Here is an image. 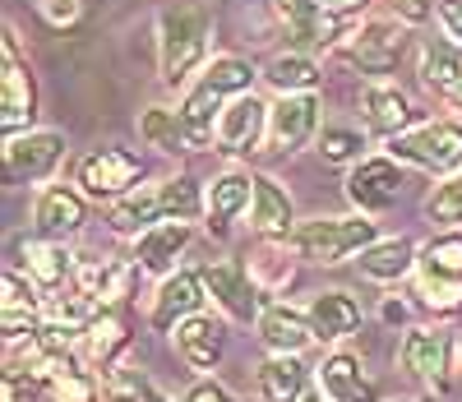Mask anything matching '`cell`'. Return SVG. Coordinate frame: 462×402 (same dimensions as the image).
I'll list each match as a JSON object with an SVG mask.
<instances>
[{
  "mask_svg": "<svg viewBox=\"0 0 462 402\" xmlns=\"http://www.w3.org/2000/svg\"><path fill=\"white\" fill-rule=\"evenodd\" d=\"M204 204H208V190H199L195 176H167L158 185H139L125 199H116L111 213H106V227L116 236L139 240L158 222H195V218H204Z\"/></svg>",
  "mask_w": 462,
  "mask_h": 402,
  "instance_id": "cell-1",
  "label": "cell"
},
{
  "mask_svg": "<svg viewBox=\"0 0 462 402\" xmlns=\"http://www.w3.org/2000/svg\"><path fill=\"white\" fill-rule=\"evenodd\" d=\"M241 93H254V65L241 61V56H217L199 70V79L185 89L180 98V120H185V130H189V144L195 148H213L217 144V120L226 111L231 98H241Z\"/></svg>",
  "mask_w": 462,
  "mask_h": 402,
  "instance_id": "cell-2",
  "label": "cell"
},
{
  "mask_svg": "<svg viewBox=\"0 0 462 402\" xmlns=\"http://www.w3.org/2000/svg\"><path fill=\"white\" fill-rule=\"evenodd\" d=\"M213 19L199 5H167L158 14V70L167 89H185L208 61Z\"/></svg>",
  "mask_w": 462,
  "mask_h": 402,
  "instance_id": "cell-3",
  "label": "cell"
},
{
  "mask_svg": "<svg viewBox=\"0 0 462 402\" xmlns=\"http://www.w3.org/2000/svg\"><path fill=\"white\" fill-rule=\"evenodd\" d=\"M379 240V222L365 213L352 218H310V222H296L287 246L291 255H300L305 264H346L352 255L370 250Z\"/></svg>",
  "mask_w": 462,
  "mask_h": 402,
  "instance_id": "cell-4",
  "label": "cell"
},
{
  "mask_svg": "<svg viewBox=\"0 0 462 402\" xmlns=\"http://www.w3.org/2000/svg\"><path fill=\"white\" fill-rule=\"evenodd\" d=\"M416 296L435 314L462 310V231L430 236L416 255Z\"/></svg>",
  "mask_w": 462,
  "mask_h": 402,
  "instance_id": "cell-5",
  "label": "cell"
},
{
  "mask_svg": "<svg viewBox=\"0 0 462 402\" xmlns=\"http://www.w3.org/2000/svg\"><path fill=\"white\" fill-rule=\"evenodd\" d=\"M389 157L402 167H420L430 176L462 172V120H426L398 139H389Z\"/></svg>",
  "mask_w": 462,
  "mask_h": 402,
  "instance_id": "cell-6",
  "label": "cell"
},
{
  "mask_svg": "<svg viewBox=\"0 0 462 402\" xmlns=\"http://www.w3.org/2000/svg\"><path fill=\"white\" fill-rule=\"evenodd\" d=\"M139 176H143V163L130 153V148H93L79 157V167H74V185H79L88 199H125L130 190H139Z\"/></svg>",
  "mask_w": 462,
  "mask_h": 402,
  "instance_id": "cell-7",
  "label": "cell"
},
{
  "mask_svg": "<svg viewBox=\"0 0 462 402\" xmlns=\"http://www.w3.org/2000/svg\"><path fill=\"white\" fill-rule=\"evenodd\" d=\"M37 120V84H32V70L19 56V37L14 28H5V70H0V130L5 139L28 135Z\"/></svg>",
  "mask_w": 462,
  "mask_h": 402,
  "instance_id": "cell-8",
  "label": "cell"
},
{
  "mask_svg": "<svg viewBox=\"0 0 462 402\" xmlns=\"http://www.w3.org/2000/svg\"><path fill=\"white\" fill-rule=\"evenodd\" d=\"M204 287H208V296H213V305L231 319V324H250V319H259V310H263V292L254 287V277H250V268L245 264H236V259H208L204 268Z\"/></svg>",
  "mask_w": 462,
  "mask_h": 402,
  "instance_id": "cell-9",
  "label": "cell"
},
{
  "mask_svg": "<svg viewBox=\"0 0 462 402\" xmlns=\"http://www.w3.org/2000/svg\"><path fill=\"white\" fill-rule=\"evenodd\" d=\"M273 10L287 23L291 47L305 51V56L328 51V47L342 42V37H352V33H346V19L342 14H328L319 0H273Z\"/></svg>",
  "mask_w": 462,
  "mask_h": 402,
  "instance_id": "cell-10",
  "label": "cell"
},
{
  "mask_svg": "<svg viewBox=\"0 0 462 402\" xmlns=\"http://www.w3.org/2000/svg\"><path fill=\"white\" fill-rule=\"evenodd\" d=\"M342 185H346V199H352L356 213H365V218L389 213L402 194V163H393V157H361Z\"/></svg>",
  "mask_w": 462,
  "mask_h": 402,
  "instance_id": "cell-11",
  "label": "cell"
},
{
  "mask_svg": "<svg viewBox=\"0 0 462 402\" xmlns=\"http://www.w3.org/2000/svg\"><path fill=\"white\" fill-rule=\"evenodd\" d=\"M65 157V135L60 130H28L5 139V176L10 185H37L51 181V172Z\"/></svg>",
  "mask_w": 462,
  "mask_h": 402,
  "instance_id": "cell-12",
  "label": "cell"
},
{
  "mask_svg": "<svg viewBox=\"0 0 462 402\" xmlns=\"http://www.w3.org/2000/svg\"><path fill=\"white\" fill-rule=\"evenodd\" d=\"M310 139H319V98L315 93H282L268 107V148L300 153Z\"/></svg>",
  "mask_w": 462,
  "mask_h": 402,
  "instance_id": "cell-13",
  "label": "cell"
},
{
  "mask_svg": "<svg viewBox=\"0 0 462 402\" xmlns=\"http://www.w3.org/2000/svg\"><path fill=\"white\" fill-rule=\"evenodd\" d=\"M342 51L361 74H389V70H398V61L407 51V33L393 19H370V23L352 28Z\"/></svg>",
  "mask_w": 462,
  "mask_h": 402,
  "instance_id": "cell-14",
  "label": "cell"
},
{
  "mask_svg": "<svg viewBox=\"0 0 462 402\" xmlns=\"http://www.w3.org/2000/svg\"><path fill=\"white\" fill-rule=\"evenodd\" d=\"M88 222V194L74 185H42L32 199V231L42 240H69Z\"/></svg>",
  "mask_w": 462,
  "mask_h": 402,
  "instance_id": "cell-15",
  "label": "cell"
},
{
  "mask_svg": "<svg viewBox=\"0 0 462 402\" xmlns=\"http://www.w3.org/2000/svg\"><path fill=\"white\" fill-rule=\"evenodd\" d=\"M263 144H268V102L254 93L231 98L222 120H217V153L241 157V153H254Z\"/></svg>",
  "mask_w": 462,
  "mask_h": 402,
  "instance_id": "cell-16",
  "label": "cell"
},
{
  "mask_svg": "<svg viewBox=\"0 0 462 402\" xmlns=\"http://www.w3.org/2000/svg\"><path fill=\"white\" fill-rule=\"evenodd\" d=\"M204 301H208V287H204V273L199 268H176L171 277H162L158 296H152V329L158 333H171L180 319L189 314H204Z\"/></svg>",
  "mask_w": 462,
  "mask_h": 402,
  "instance_id": "cell-17",
  "label": "cell"
},
{
  "mask_svg": "<svg viewBox=\"0 0 462 402\" xmlns=\"http://www.w3.org/2000/svg\"><path fill=\"white\" fill-rule=\"evenodd\" d=\"M398 366L420 379V384H430V388H448V333L439 329H407L402 342H398Z\"/></svg>",
  "mask_w": 462,
  "mask_h": 402,
  "instance_id": "cell-18",
  "label": "cell"
},
{
  "mask_svg": "<svg viewBox=\"0 0 462 402\" xmlns=\"http://www.w3.org/2000/svg\"><path fill=\"white\" fill-rule=\"evenodd\" d=\"M134 283H139L134 259H84L74 268V292H84L97 310L102 305H125Z\"/></svg>",
  "mask_w": 462,
  "mask_h": 402,
  "instance_id": "cell-19",
  "label": "cell"
},
{
  "mask_svg": "<svg viewBox=\"0 0 462 402\" xmlns=\"http://www.w3.org/2000/svg\"><path fill=\"white\" fill-rule=\"evenodd\" d=\"M259 329V342L273 351V356H300L305 347L315 342V329H310V314L287 305V301H268L254 319Z\"/></svg>",
  "mask_w": 462,
  "mask_h": 402,
  "instance_id": "cell-20",
  "label": "cell"
},
{
  "mask_svg": "<svg viewBox=\"0 0 462 402\" xmlns=\"http://www.w3.org/2000/svg\"><path fill=\"white\" fill-rule=\"evenodd\" d=\"M19 259H23V277L42 292V296H56L65 292V283H74V264L69 250H65V240H42V236H32L19 246Z\"/></svg>",
  "mask_w": 462,
  "mask_h": 402,
  "instance_id": "cell-21",
  "label": "cell"
},
{
  "mask_svg": "<svg viewBox=\"0 0 462 402\" xmlns=\"http://www.w3.org/2000/svg\"><path fill=\"white\" fill-rule=\"evenodd\" d=\"M315 379H319V393L328 402H379L374 379L365 375L356 351H328L315 366Z\"/></svg>",
  "mask_w": 462,
  "mask_h": 402,
  "instance_id": "cell-22",
  "label": "cell"
},
{
  "mask_svg": "<svg viewBox=\"0 0 462 402\" xmlns=\"http://www.w3.org/2000/svg\"><path fill=\"white\" fill-rule=\"evenodd\" d=\"M79 347H84V360L97 366V370L121 366V356L130 347V314H125V305H102L93 314V324L84 329Z\"/></svg>",
  "mask_w": 462,
  "mask_h": 402,
  "instance_id": "cell-23",
  "label": "cell"
},
{
  "mask_svg": "<svg viewBox=\"0 0 462 402\" xmlns=\"http://www.w3.org/2000/svg\"><path fill=\"white\" fill-rule=\"evenodd\" d=\"M171 342H176V351L189 370H213L226 351V329L213 314H189L171 329Z\"/></svg>",
  "mask_w": 462,
  "mask_h": 402,
  "instance_id": "cell-24",
  "label": "cell"
},
{
  "mask_svg": "<svg viewBox=\"0 0 462 402\" xmlns=\"http://www.w3.org/2000/svg\"><path fill=\"white\" fill-rule=\"evenodd\" d=\"M361 116H365V126L383 139H398L411 130V120H416V107L411 98L398 89V84H365L361 89Z\"/></svg>",
  "mask_w": 462,
  "mask_h": 402,
  "instance_id": "cell-25",
  "label": "cell"
},
{
  "mask_svg": "<svg viewBox=\"0 0 462 402\" xmlns=\"http://www.w3.org/2000/svg\"><path fill=\"white\" fill-rule=\"evenodd\" d=\"M250 204H254V172H241V167L222 172V176L208 185V204H204L208 231L226 236L231 222H236L241 213H250Z\"/></svg>",
  "mask_w": 462,
  "mask_h": 402,
  "instance_id": "cell-26",
  "label": "cell"
},
{
  "mask_svg": "<svg viewBox=\"0 0 462 402\" xmlns=\"http://www.w3.org/2000/svg\"><path fill=\"white\" fill-rule=\"evenodd\" d=\"M305 314H310V329H315V342H342L352 338L361 329V301L352 292H315L310 305H305Z\"/></svg>",
  "mask_w": 462,
  "mask_h": 402,
  "instance_id": "cell-27",
  "label": "cell"
},
{
  "mask_svg": "<svg viewBox=\"0 0 462 402\" xmlns=\"http://www.w3.org/2000/svg\"><path fill=\"white\" fill-rule=\"evenodd\" d=\"M189 222H158L152 231H143L134 240V264L139 273H152V277H171L176 273V259L185 255L189 246Z\"/></svg>",
  "mask_w": 462,
  "mask_h": 402,
  "instance_id": "cell-28",
  "label": "cell"
},
{
  "mask_svg": "<svg viewBox=\"0 0 462 402\" xmlns=\"http://www.w3.org/2000/svg\"><path fill=\"white\" fill-rule=\"evenodd\" d=\"M250 231H259L263 240H287L296 227V209L291 194L273 181V176H254V204H250Z\"/></svg>",
  "mask_w": 462,
  "mask_h": 402,
  "instance_id": "cell-29",
  "label": "cell"
},
{
  "mask_svg": "<svg viewBox=\"0 0 462 402\" xmlns=\"http://www.w3.org/2000/svg\"><path fill=\"white\" fill-rule=\"evenodd\" d=\"M254 384H259L263 402H305V393H310V366L300 356H268L254 370Z\"/></svg>",
  "mask_w": 462,
  "mask_h": 402,
  "instance_id": "cell-30",
  "label": "cell"
},
{
  "mask_svg": "<svg viewBox=\"0 0 462 402\" xmlns=\"http://www.w3.org/2000/svg\"><path fill=\"white\" fill-rule=\"evenodd\" d=\"M416 255H420V246H411L407 236L374 240L370 250H361V273L374 277V283H398V277L416 273Z\"/></svg>",
  "mask_w": 462,
  "mask_h": 402,
  "instance_id": "cell-31",
  "label": "cell"
},
{
  "mask_svg": "<svg viewBox=\"0 0 462 402\" xmlns=\"http://www.w3.org/2000/svg\"><path fill=\"white\" fill-rule=\"evenodd\" d=\"M139 139H143L148 148L167 153V157H176V153H195V144H189V130H185L180 111H171V107H143V111H139Z\"/></svg>",
  "mask_w": 462,
  "mask_h": 402,
  "instance_id": "cell-32",
  "label": "cell"
},
{
  "mask_svg": "<svg viewBox=\"0 0 462 402\" xmlns=\"http://www.w3.org/2000/svg\"><path fill=\"white\" fill-rule=\"evenodd\" d=\"M263 79L278 93H319V84H324L315 56H305V51H278L263 65Z\"/></svg>",
  "mask_w": 462,
  "mask_h": 402,
  "instance_id": "cell-33",
  "label": "cell"
},
{
  "mask_svg": "<svg viewBox=\"0 0 462 402\" xmlns=\"http://www.w3.org/2000/svg\"><path fill=\"white\" fill-rule=\"evenodd\" d=\"M420 79H426L439 98L462 79V47L453 37H430V42L420 47Z\"/></svg>",
  "mask_w": 462,
  "mask_h": 402,
  "instance_id": "cell-34",
  "label": "cell"
},
{
  "mask_svg": "<svg viewBox=\"0 0 462 402\" xmlns=\"http://www.w3.org/2000/svg\"><path fill=\"white\" fill-rule=\"evenodd\" d=\"M291 246H287V240H263V250L250 259V277H254V287L268 296V292H282L287 283H291V259H282Z\"/></svg>",
  "mask_w": 462,
  "mask_h": 402,
  "instance_id": "cell-35",
  "label": "cell"
},
{
  "mask_svg": "<svg viewBox=\"0 0 462 402\" xmlns=\"http://www.w3.org/2000/svg\"><path fill=\"white\" fill-rule=\"evenodd\" d=\"M319 157L333 167H356L361 163V148H365V135L352 130V126H324L319 130Z\"/></svg>",
  "mask_w": 462,
  "mask_h": 402,
  "instance_id": "cell-36",
  "label": "cell"
},
{
  "mask_svg": "<svg viewBox=\"0 0 462 402\" xmlns=\"http://www.w3.org/2000/svg\"><path fill=\"white\" fill-rule=\"evenodd\" d=\"M426 218L444 231H453L462 222V172L457 176H444L430 194H426Z\"/></svg>",
  "mask_w": 462,
  "mask_h": 402,
  "instance_id": "cell-37",
  "label": "cell"
},
{
  "mask_svg": "<svg viewBox=\"0 0 462 402\" xmlns=\"http://www.w3.org/2000/svg\"><path fill=\"white\" fill-rule=\"evenodd\" d=\"M148 388L152 384H148V375L139 366H111V370H102V397L106 402H143Z\"/></svg>",
  "mask_w": 462,
  "mask_h": 402,
  "instance_id": "cell-38",
  "label": "cell"
},
{
  "mask_svg": "<svg viewBox=\"0 0 462 402\" xmlns=\"http://www.w3.org/2000/svg\"><path fill=\"white\" fill-rule=\"evenodd\" d=\"M37 14H42L47 28L65 33V28H74L84 19V0H37Z\"/></svg>",
  "mask_w": 462,
  "mask_h": 402,
  "instance_id": "cell-39",
  "label": "cell"
},
{
  "mask_svg": "<svg viewBox=\"0 0 462 402\" xmlns=\"http://www.w3.org/2000/svg\"><path fill=\"white\" fill-rule=\"evenodd\" d=\"M389 5H393L398 23H426L435 14V0H389Z\"/></svg>",
  "mask_w": 462,
  "mask_h": 402,
  "instance_id": "cell-40",
  "label": "cell"
},
{
  "mask_svg": "<svg viewBox=\"0 0 462 402\" xmlns=\"http://www.w3.org/2000/svg\"><path fill=\"white\" fill-rule=\"evenodd\" d=\"M185 402H241V397L231 393V388H222L217 379H199L195 388L185 393Z\"/></svg>",
  "mask_w": 462,
  "mask_h": 402,
  "instance_id": "cell-41",
  "label": "cell"
},
{
  "mask_svg": "<svg viewBox=\"0 0 462 402\" xmlns=\"http://www.w3.org/2000/svg\"><path fill=\"white\" fill-rule=\"evenodd\" d=\"M435 14H439L444 33H448L453 42L462 47V0H439V5H435Z\"/></svg>",
  "mask_w": 462,
  "mask_h": 402,
  "instance_id": "cell-42",
  "label": "cell"
},
{
  "mask_svg": "<svg viewBox=\"0 0 462 402\" xmlns=\"http://www.w3.org/2000/svg\"><path fill=\"white\" fill-rule=\"evenodd\" d=\"M319 5L328 10V14H342V19H352L356 10H365L370 0H319Z\"/></svg>",
  "mask_w": 462,
  "mask_h": 402,
  "instance_id": "cell-43",
  "label": "cell"
},
{
  "mask_svg": "<svg viewBox=\"0 0 462 402\" xmlns=\"http://www.w3.org/2000/svg\"><path fill=\"white\" fill-rule=\"evenodd\" d=\"M379 314H383V324H402V319H407V305L389 296V301H383V305H379Z\"/></svg>",
  "mask_w": 462,
  "mask_h": 402,
  "instance_id": "cell-44",
  "label": "cell"
},
{
  "mask_svg": "<svg viewBox=\"0 0 462 402\" xmlns=\"http://www.w3.org/2000/svg\"><path fill=\"white\" fill-rule=\"evenodd\" d=\"M444 102H448L453 111H462V79H457V84H453V89L444 93Z\"/></svg>",
  "mask_w": 462,
  "mask_h": 402,
  "instance_id": "cell-45",
  "label": "cell"
},
{
  "mask_svg": "<svg viewBox=\"0 0 462 402\" xmlns=\"http://www.w3.org/2000/svg\"><path fill=\"white\" fill-rule=\"evenodd\" d=\"M143 402H171V397H162L158 388H148V393H143Z\"/></svg>",
  "mask_w": 462,
  "mask_h": 402,
  "instance_id": "cell-46",
  "label": "cell"
},
{
  "mask_svg": "<svg viewBox=\"0 0 462 402\" xmlns=\"http://www.w3.org/2000/svg\"><path fill=\"white\" fill-rule=\"evenodd\" d=\"M305 402H328L324 393H305Z\"/></svg>",
  "mask_w": 462,
  "mask_h": 402,
  "instance_id": "cell-47",
  "label": "cell"
},
{
  "mask_svg": "<svg viewBox=\"0 0 462 402\" xmlns=\"http://www.w3.org/2000/svg\"><path fill=\"white\" fill-rule=\"evenodd\" d=\"M393 402H407V397H393Z\"/></svg>",
  "mask_w": 462,
  "mask_h": 402,
  "instance_id": "cell-48",
  "label": "cell"
}]
</instances>
